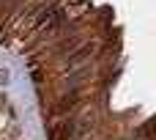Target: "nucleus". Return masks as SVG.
Returning a JSON list of instances; mask_svg holds the SVG:
<instances>
[{
  "mask_svg": "<svg viewBox=\"0 0 156 140\" xmlns=\"http://www.w3.org/2000/svg\"><path fill=\"white\" fill-rule=\"evenodd\" d=\"M77 102H80V94L74 91V94H69V96H63V99L58 102L55 113H69V110H74V107H77Z\"/></svg>",
  "mask_w": 156,
  "mask_h": 140,
  "instance_id": "nucleus-1",
  "label": "nucleus"
},
{
  "mask_svg": "<svg viewBox=\"0 0 156 140\" xmlns=\"http://www.w3.org/2000/svg\"><path fill=\"white\" fill-rule=\"evenodd\" d=\"M71 135H74V124L66 121V124H60V127L49 135V140H71Z\"/></svg>",
  "mask_w": 156,
  "mask_h": 140,
  "instance_id": "nucleus-2",
  "label": "nucleus"
},
{
  "mask_svg": "<svg viewBox=\"0 0 156 140\" xmlns=\"http://www.w3.org/2000/svg\"><path fill=\"white\" fill-rule=\"evenodd\" d=\"M90 52H93V47L88 44V47H82V50H77V52H74V55L69 58V63H80V61H85V58H88Z\"/></svg>",
  "mask_w": 156,
  "mask_h": 140,
  "instance_id": "nucleus-3",
  "label": "nucleus"
}]
</instances>
